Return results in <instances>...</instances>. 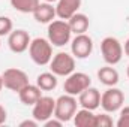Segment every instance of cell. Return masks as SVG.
Returning a JSON list of instances; mask_svg holds the SVG:
<instances>
[{
	"label": "cell",
	"instance_id": "cell-30",
	"mask_svg": "<svg viewBox=\"0 0 129 127\" xmlns=\"http://www.w3.org/2000/svg\"><path fill=\"white\" fill-rule=\"evenodd\" d=\"M126 75H128V78H129V66H128V69H126Z\"/></svg>",
	"mask_w": 129,
	"mask_h": 127
},
{
	"label": "cell",
	"instance_id": "cell-23",
	"mask_svg": "<svg viewBox=\"0 0 129 127\" xmlns=\"http://www.w3.org/2000/svg\"><path fill=\"white\" fill-rule=\"evenodd\" d=\"M113 126V118L108 114H99L95 120V127H111Z\"/></svg>",
	"mask_w": 129,
	"mask_h": 127
},
{
	"label": "cell",
	"instance_id": "cell-28",
	"mask_svg": "<svg viewBox=\"0 0 129 127\" xmlns=\"http://www.w3.org/2000/svg\"><path fill=\"white\" fill-rule=\"evenodd\" d=\"M2 88H3V79H2V75H0V91H2Z\"/></svg>",
	"mask_w": 129,
	"mask_h": 127
},
{
	"label": "cell",
	"instance_id": "cell-20",
	"mask_svg": "<svg viewBox=\"0 0 129 127\" xmlns=\"http://www.w3.org/2000/svg\"><path fill=\"white\" fill-rule=\"evenodd\" d=\"M39 0H11V6L23 14H33V11L38 8Z\"/></svg>",
	"mask_w": 129,
	"mask_h": 127
},
{
	"label": "cell",
	"instance_id": "cell-1",
	"mask_svg": "<svg viewBox=\"0 0 129 127\" xmlns=\"http://www.w3.org/2000/svg\"><path fill=\"white\" fill-rule=\"evenodd\" d=\"M29 55L38 66L50 64L53 58V45L48 39L36 37L29 45Z\"/></svg>",
	"mask_w": 129,
	"mask_h": 127
},
{
	"label": "cell",
	"instance_id": "cell-5",
	"mask_svg": "<svg viewBox=\"0 0 129 127\" xmlns=\"http://www.w3.org/2000/svg\"><path fill=\"white\" fill-rule=\"evenodd\" d=\"M77 99L75 96L66 94L60 96L57 100H56V109H54V118H59L60 121L68 123L74 118L75 112H77Z\"/></svg>",
	"mask_w": 129,
	"mask_h": 127
},
{
	"label": "cell",
	"instance_id": "cell-24",
	"mask_svg": "<svg viewBox=\"0 0 129 127\" xmlns=\"http://www.w3.org/2000/svg\"><path fill=\"white\" fill-rule=\"evenodd\" d=\"M44 124H45V127H62L63 121H60L59 118H56V120H47Z\"/></svg>",
	"mask_w": 129,
	"mask_h": 127
},
{
	"label": "cell",
	"instance_id": "cell-18",
	"mask_svg": "<svg viewBox=\"0 0 129 127\" xmlns=\"http://www.w3.org/2000/svg\"><path fill=\"white\" fill-rule=\"evenodd\" d=\"M95 120L96 115L93 114V111L86 108L77 111L74 115V124L77 127H95Z\"/></svg>",
	"mask_w": 129,
	"mask_h": 127
},
{
	"label": "cell",
	"instance_id": "cell-26",
	"mask_svg": "<svg viewBox=\"0 0 129 127\" xmlns=\"http://www.w3.org/2000/svg\"><path fill=\"white\" fill-rule=\"evenodd\" d=\"M6 118H8V112H6V109L0 105V126L6 123Z\"/></svg>",
	"mask_w": 129,
	"mask_h": 127
},
{
	"label": "cell",
	"instance_id": "cell-14",
	"mask_svg": "<svg viewBox=\"0 0 129 127\" xmlns=\"http://www.w3.org/2000/svg\"><path fill=\"white\" fill-rule=\"evenodd\" d=\"M33 17L41 24H50L54 20V17H57L56 15V8L51 3H48V2L39 3L38 8L33 11Z\"/></svg>",
	"mask_w": 129,
	"mask_h": 127
},
{
	"label": "cell",
	"instance_id": "cell-7",
	"mask_svg": "<svg viewBox=\"0 0 129 127\" xmlns=\"http://www.w3.org/2000/svg\"><path fill=\"white\" fill-rule=\"evenodd\" d=\"M50 70L57 76L71 75L75 72V57L68 52H57L50 61Z\"/></svg>",
	"mask_w": 129,
	"mask_h": 127
},
{
	"label": "cell",
	"instance_id": "cell-15",
	"mask_svg": "<svg viewBox=\"0 0 129 127\" xmlns=\"http://www.w3.org/2000/svg\"><path fill=\"white\" fill-rule=\"evenodd\" d=\"M42 96V90L38 87V85H32V84H27L24 88H21L18 91V97L21 100V103L27 105V106H33Z\"/></svg>",
	"mask_w": 129,
	"mask_h": 127
},
{
	"label": "cell",
	"instance_id": "cell-10",
	"mask_svg": "<svg viewBox=\"0 0 129 127\" xmlns=\"http://www.w3.org/2000/svg\"><path fill=\"white\" fill-rule=\"evenodd\" d=\"M71 51L75 58H87L93 52V40L86 33L75 34V37L71 42Z\"/></svg>",
	"mask_w": 129,
	"mask_h": 127
},
{
	"label": "cell",
	"instance_id": "cell-29",
	"mask_svg": "<svg viewBox=\"0 0 129 127\" xmlns=\"http://www.w3.org/2000/svg\"><path fill=\"white\" fill-rule=\"evenodd\" d=\"M45 2H48V3H53V2H57V0H45Z\"/></svg>",
	"mask_w": 129,
	"mask_h": 127
},
{
	"label": "cell",
	"instance_id": "cell-12",
	"mask_svg": "<svg viewBox=\"0 0 129 127\" xmlns=\"http://www.w3.org/2000/svg\"><path fill=\"white\" fill-rule=\"evenodd\" d=\"M78 105H81V108H86V109H90V111H95L96 108H99L101 106V93H99V90L92 87V85L89 88H86L78 96Z\"/></svg>",
	"mask_w": 129,
	"mask_h": 127
},
{
	"label": "cell",
	"instance_id": "cell-11",
	"mask_svg": "<svg viewBox=\"0 0 129 127\" xmlns=\"http://www.w3.org/2000/svg\"><path fill=\"white\" fill-rule=\"evenodd\" d=\"M32 39L29 36V33L26 30H12L9 33V37H8V45H9V49L15 54H21L24 51L29 49V45H30Z\"/></svg>",
	"mask_w": 129,
	"mask_h": 127
},
{
	"label": "cell",
	"instance_id": "cell-21",
	"mask_svg": "<svg viewBox=\"0 0 129 127\" xmlns=\"http://www.w3.org/2000/svg\"><path fill=\"white\" fill-rule=\"evenodd\" d=\"M14 24L12 20L9 17H0V36H9V33L12 32Z\"/></svg>",
	"mask_w": 129,
	"mask_h": 127
},
{
	"label": "cell",
	"instance_id": "cell-6",
	"mask_svg": "<svg viewBox=\"0 0 129 127\" xmlns=\"http://www.w3.org/2000/svg\"><path fill=\"white\" fill-rule=\"evenodd\" d=\"M2 79H3V87L11 91H15V93H18L21 88H24L27 84H30L27 73L17 67L6 69L2 73Z\"/></svg>",
	"mask_w": 129,
	"mask_h": 127
},
{
	"label": "cell",
	"instance_id": "cell-25",
	"mask_svg": "<svg viewBox=\"0 0 129 127\" xmlns=\"http://www.w3.org/2000/svg\"><path fill=\"white\" fill-rule=\"evenodd\" d=\"M20 127H38V121L33 118V120H24L20 123Z\"/></svg>",
	"mask_w": 129,
	"mask_h": 127
},
{
	"label": "cell",
	"instance_id": "cell-13",
	"mask_svg": "<svg viewBox=\"0 0 129 127\" xmlns=\"http://www.w3.org/2000/svg\"><path fill=\"white\" fill-rule=\"evenodd\" d=\"M81 8V0H57L56 15L60 20H69Z\"/></svg>",
	"mask_w": 129,
	"mask_h": 127
},
{
	"label": "cell",
	"instance_id": "cell-31",
	"mask_svg": "<svg viewBox=\"0 0 129 127\" xmlns=\"http://www.w3.org/2000/svg\"><path fill=\"white\" fill-rule=\"evenodd\" d=\"M0 45H2V42H0Z\"/></svg>",
	"mask_w": 129,
	"mask_h": 127
},
{
	"label": "cell",
	"instance_id": "cell-3",
	"mask_svg": "<svg viewBox=\"0 0 129 127\" xmlns=\"http://www.w3.org/2000/svg\"><path fill=\"white\" fill-rule=\"evenodd\" d=\"M101 54L104 61L110 66L120 63L122 57H123V46L119 42V39L113 37V36H107L102 39L101 42Z\"/></svg>",
	"mask_w": 129,
	"mask_h": 127
},
{
	"label": "cell",
	"instance_id": "cell-22",
	"mask_svg": "<svg viewBox=\"0 0 129 127\" xmlns=\"http://www.w3.org/2000/svg\"><path fill=\"white\" fill-rule=\"evenodd\" d=\"M117 127H129V106H122L120 108V115L116 123Z\"/></svg>",
	"mask_w": 129,
	"mask_h": 127
},
{
	"label": "cell",
	"instance_id": "cell-4",
	"mask_svg": "<svg viewBox=\"0 0 129 127\" xmlns=\"http://www.w3.org/2000/svg\"><path fill=\"white\" fill-rule=\"evenodd\" d=\"M92 85V79L87 73L84 72H72L71 75L66 76L63 84V90L66 94L71 96H80L86 88Z\"/></svg>",
	"mask_w": 129,
	"mask_h": 127
},
{
	"label": "cell",
	"instance_id": "cell-9",
	"mask_svg": "<svg viewBox=\"0 0 129 127\" xmlns=\"http://www.w3.org/2000/svg\"><path fill=\"white\" fill-rule=\"evenodd\" d=\"M56 100L50 96H41V99L33 105L32 115L38 123H45L51 117H54Z\"/></svg>",
	"mask_w": 129,
	"mask_h": 127
},
{
	"label": "cell",
	"instance_id": "cell-8",
	"mask_svg": "<svg viewBox=\"0 0 129 127\" xmlns=\"http://www.w3.org/2000/svg\"><path fill=\"white\" fill-rule=\"evenodd\" d=\"M125 103V94L116 87H110L101 94V106L105 112H117Z\"/></svg>",
	"mask_w": 129,
	"mask_h": 127
},
{
	"label": "cell",
	"instance_id": "cell-19",
	"mask_svg": "<svg viewBox=\"0 0 129 127\" xmlns=\"http://www.w3.org/2000/svg\"><path fill=\"white\" fill-rule=\"evenodd\" d=\"M36 85L42 91H51L57 87V75H54L53 72H44V73L38 75Z\"/></svg>",
	"mask_w": 129,
	"mask_h": 127
},
{
	"label": "cell",
	"instance_id": "cell-16",
	"mask_svg": "<svg viewBox=\"0 0 129 127\" xmlns=\"http://www.w3.org/2000/svg\"><path fill=\"white\" fill-rule=\"evenodd\" d=\"M98 79L101 81V84H104L107 87H116L119 84L120 76H119V72L108 64L98 70Z\"/></svg>",
	"mask_w": 129,
	"mask_h": 127
},
{
	"label": "cell",
	"instance_id": "cell-2",
	"mask_svg": "<svg viewBox=\"0 0 129 127\" xmlns=\"http://www.w3.org/2000/svg\"><path fill=\"white\" fill-rule=\"evenodd\" d=\"M72 30L66 20H53L48 24V40L53 46H64L71 42Z\"/></svg>",
	"mask_w": 129,
	"mask_h": 127
},
{
	"label": "cell",
	"instance_id": "cell-17",
	"mask_svg": "<svg viewBox=\"0 0 129 127\" xmlns=\"http://www.w3.org/2000/svg\"><path fill=\"white\" fill-rule=\"evenodd\" d=\"M68 24H69L72 33H75V34H83V33L87 32L90 21H89V17H87V15L77 12V14H74V15L68 20Z\"/></svg>",
	"mask_w": 129,
	"mask_h": 127
},
{
	"label": "cell",
	"instance_id": "cell-27",
	"mask_svg": "<svg viewBox=\"0 0 129 127\" xmlns=\"http://www.w3.org/2000/svg\"><path fill=\"white\" fill-rule=\"evenodd\" d=\"M123 51H125V54L129 57V39L125 42V48H123Z\"/></svg>",
	"mask_w": 129,
	"mask_h": 127
}]
</instances>
